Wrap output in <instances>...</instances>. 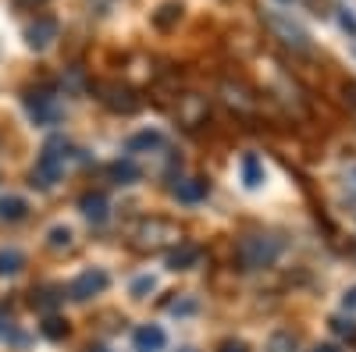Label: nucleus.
Returning <instances> with one entry per match:
<instances>
[{"label":"nucleus","mask_w":356,"mask_h":352,"mask_svg":"<svg viewBox=\"0 0 356 352\" xmlns=\"http://www.w3.org/2000/svg\"><path fill=\"white\" fill-rule=\"evenodd\" d=\"M129 239L139 253H161V249H171L182 242V231H178V224H171L164 217H143L139 224H132Z\"/></svg>","instance_id":"nucleus-1"},{"label":"nucleus","mask_w":356,"mask_h":352,"mask_svg":"<svg viewBox=\"0 0 356 352\" xmlns=\"http://www.w3.org/2000/svg\"><path fill=\"white\" fill-rule=\"evenodd\" d=\"M278 253L282 246L271 235H243L239 246H235V263H239V271H260V267H271Z\"/></svg>","instance_id":"nucleus-2"},{"label":"nucleus","mask_w":356,"mask_h":352,"mask_svg":"<svg viewBox=\"0 0 356 352\" xmlns=\"http://www.w3.org/2000/svg\"><path fill=\"white\" fill-rule=\"evenodd\" d=\"M65 164H68V146H65V139H50V142L43 146L36 167H33V182H40L43 189H50V185L65 174Z\"/></svg>","instance_id":"nucleus-3"},{"label":"nucleus","mask_w":356,"mask_h":352,"mask_svg":"<svg viewBox=\"0 0 356 352\" xmlns=\"http://www.w3.org/2000/svg\"><path fill=\"white\" fill-rule=\"evenodd\" d=\"M107 271H100V267H89V271H82L72 285H68V296L75 299V303H86V299H97L100 292L107 288Z\"/></svg>","instance_id":"nucleus-4"},{"label":"nucleus","mask_w":356,"mask_h":352,"mask_svg":"<svg viewBox=\"0 0 356 352\" xmlns=\"http://www.w3.org/2000/svg\"><path fill=\"white\" fill-rule=\"evenodd\" d=\"M267 25L275 28V33L282 36V43L296 47V50H310V36H307V28L300 22H292L289 15H267Z\"/></svg>","instance_id":"nucleus-5"},{"label":"nucleus","mask_w":356,"mask_h":352,"mask_svg":"<svg viewBox=\"0 0 356 352\" xmlns=\"http://www.w3.org/2000/svg\"><path fill=\"white\" fill-rule=\"evenodd\" d=\"M200 256H203L200 246L178 242V249H171V256H168V267H171V271H189V267H196V263H200Z\"/></svg>","instance_id":"nucleus-6"},{"label":"nucleus","mask_w":356,"mask_h":352,"mask_svg":"<svg viewBox=\"0 0 356 352\" xmlns=\"http://www.w3.org/2000/svg\"><path fill=\"white\" fill-rule=\"evenodd\" d=\"M207 192H211V185H207L203 178H189V182H178V189H175L178 203H200V199H207Z\"/></svg>","instance_id":"nucleus-7"},{"label":"nucleus","mask_w":356,"mask_h":352,"mask_svg":"<svg viewBox=\"0 0 356 352\" xmlns=\"http://www.w3.org/2000/svg\"><path fill=\"white\" fill-rule=\"evenodd\" d=\"M79 207H82V214L89 217V221H107V199L100 196V192H86L82 199H79Z\"/></svg>","instance_id":"nucleus-8"},{"label":"nucleus","mask_w":356,"mask_h":352,"mask_svg":"<svg viewBox=\"0 0 356 352\" xmlns=\"http://www.w3.org/2000/svg\"><path fill=\"white\" fill-rule=\"evenodd\" d=\"M164 331L157 328V324H146V328H139L136 331V345L143 349V352H157V349H164Z\"/></svg>","instance_id":"nucleus-9"},{"label":"nucleus","mask_w":356,"mask_h":352,"mask_svg":"<svg viewBox=\"0 0 356 352\" xmlns=\"http://www.w3.org/2000/svg\"><path fill=\"white\" fill-rule=\"evenodd\" d=\"M25 36H29V47H47V43L57 36V25H54L50 18H40V22H36L33 28H29Z\"/></svg>","instance_id":"nucleus-10"},{"label":"nucleus","mask_w":356,"mask_h":352,"mask_svg":"<svg viewBox=\"0 0 356 352\" xmlns=\"http://www.w3.org/2000/svg\"><path fill=\"white\" fill-rule=\"evenodd\" d=\"M29 214V203L22 196H4L0 199V221H22Z\"/></svg>","instance_id":"nucleus-11"},{"label":"nucleus","mask_w":356,"mask_h":352,"mask_svg":"<svg viewBox=\"0 0 356 352\" xmlns=\"http://www.w3.org/2000/svg\"><path fill=\"white\" fill-rule=\"evenodd\" d=\"M164 142L161 132H139L129 139V153H143V150H157V146Z\"/></svg>","instance_id":"nucleus-12"},{"label":"nucleus","mask_w":356,"mask_h":352,"mask_svg":"<svg viewBox=\"0 0 356 352\" xmlns=\"http://www.w3.org/2000/svg\"><path fill=\"white\" fill-rule=\"evenodd\" d=\"M111 178L122 182V185H132V182L139 178V171H136L132 160H114V164H111Z\"/></svg>","instance_id":"nucleus-13"},{"label":"nucleus","mask_w":356,"mask_h":352,"mask_svg":"<svg viewBox=\"0 0 356 352\" xmlns=\"http://www.w3.org/2000/svg\"><path fill=\"white\" fill-rule=\"evenodd\" d=\"M22 263H25V256H22L18 249H4V253H0V274H15V271H22Z\"/></svg>","instance_id":"nucleus-14"},{"label":"nucleus","mask_w":356,"mask_h":352,"mask_svg":"<svg viewBox=\"0 0 356 352\" xmlns=\"http://www.w3.org/2000/svg\"><path fill=\"white\" fill-rule=\"evenodd\" d=\"M43 335L54 338V342H61V338L68 335V320H61V317H47V320H43Z\"/></svg>","instance_id":"nucleus-15"},{"label":"nucleus","mask_w":356,"mask_h":352,"mask_svg":"<svg viewBox=\"0 0 356 352\" xmlns=\"http://www.w3.org/2000/svg\"><path fill=\"white\" fill-rule=\"evenodd\" d=\"M332 331L339 338H346L349 345H356V320H332Z\"/></svg>","instance_id":"nucleus-16"},{"label":"nucleus","mask_w":356,"mask_h":352,"mask_svg":"<svg viewBox=\"0 0 356 352\" xmlns=\"http://www.w3.org/2000/svg\"><path fill=\"white\" fill-rule=\"evenodd\" d=\"M243 174H246V185H260V164H257V157L243 160Z\"/></svg>","instance_id":"nucleus-17"},{"label":"nucleus","mask_w":356,"mask_h":352,"mask_svg":"<svg viewBox=\"0 0 356 352\" xmlns=\"http://www.w3.org/2000/svg\"><path fill=\"white\" fill-rule=\"evenodd\" d=\"M50 246H54V249H61V246L68 249V246H72V231H68V228H54V231H50Z\"/></svg>","instance_id":"nucleus-18"},{"label":"nucleus","mask_w":356,"mask_h":352,"mask_svg":"<svg viewBox=\"0 0 356 352\" xmlns=\"http://www.w3.org/2000/svg\"><path fill=\"white\" fill-rule=\"evenodd\" d=\"M296 349V335H275V342H271V352H292Z\"/></svg>","instance_id":"nucleus-19"},{"label":"nucleus","mask_w":356,"mask_h":352,"mask_svg":"<svg viewBox=\"0 0 356 352\" xmlns=\"http://www.w3.org/2000/svg\"><path fill=\"white\" fill-rule=\"evenodd\" d=\"M178 15H182V8L168 4V8H161V15H157V25H161V28H168V25H171V22L178 18Z\"/></svg>","instance_id":"nucleus-20"},{"label":"nucleus","mask_w":356,"mask_h":352,"mask_svg":"<svg viewBox=\"0 0 356 352\" xmlns=\"http://www.w3.org/2000/svg\"><path fill=\"white\" fill-rule=\"evenodd\" d=\"M47 4V0H15V8H22V11H40Z\"/></svg>","instance_id":"nucleus-21"},{"label":"nucleus","mask_w":356,"mask_h":352,"mask_svg":"<svg viewBox=\"0 0 356 352\" xmlns=\"http://www.w3.org/2000/svg\"><path fill=\"white\" fill-rule=\"evenodd\" d=\"M218 352H250V349H246L243 342H221V345H218Z\"/></svg>","instance_id":"nucleus-22"},{"label":"nucleus","mask_w":356,"mask_h":352,"mask_svg":"<svg viewBox=\"0 0 356 352\" xmlns=\"http://www.w3.org/2000/svg\"><path fill=\"white\" fill-rule=\"evenodd\" d=\"M346 310H356V285L346 292Z\"/></svg>","instance_id":"nucleus-23"},{"label":"nucleus","mask_w":356,"mask_h":352,"mask_svg":"<svg viewBox=\"0 0 356 352\" xmlns=\"http://www.w3.org/2000/svg\"><path fill=\"white\" fill-rule=\"evenodd\" d=\"M146 288H154V281H150V278H143V281H136V292H146Z\"/></svg>","instance_id":"nucleus-24"},{"label":"nucleus","mask_w":356,"mask_h":352,"mask_svg":"<svg viewBox=\"0 0 356 352\" xmlns=\"http://www.w3.org/2000/svg\"><path fill=\"white\" fill-rule=\"evenodd\" d=\"M314 352H339V349H332V345H321V349H314Z\"/></svg>","instance_id":"nucleus-25"}]
</instances>
